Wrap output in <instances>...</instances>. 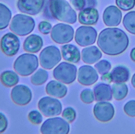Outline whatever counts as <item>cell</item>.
I'll return each mask as SVG.
<instances>
[{
  "mask_svg": "<svg viewBox=\"0 0 135 134\" xmlns=\"http://www.w3.org/2000/svg\"><path fill=\"white\" fill-rule=\"evenodd\" d=\"M98 45L105 54L115 56L127 49L129 39L126 33L118 28H108L102 30L98 38Z\"/></svg>",
  "mask_w": 135,
  "mask_h": 134,
  "instance_id": "cell-1",
  "label": "cell"
},
{
  "mask_svg": "<svg viewBox=\"0 0 135 134\" xmlns=\"http://www.w3.org/2000/svg\"><path fill=\"white\" fill-rule=\"evenodd\" d=\"M44 16L50 19L69 24H74L77 20L76 11L66 0H48L45 7Z\"/></svg>",
  "mask_w": 135,
  "mask_h": 134,
  "instance_id": "cell-2",
  "label": "cell"
},
{
  "mask_svg": "<svg viewBox=\"0 0 135 134\" xmlns=\"http://www.w3.org/2000/svg\"><path fill=\"white\" fill-rule=\"evenodd\" d=\"M38 56L32 53H24L17 57L13 67L16 72L22 76H28L38 68Z\"/></svg>",
  "mask_w": 135,
  "mask_h": 134,
  "instance_id": "cell-3",
  "label": "cell"
},
{
  "mask_svg": "<svg viewBox=\"0 0 135 134\" xmlns=\"http://www.w3.org/2000/svg\"><path fill=\"white\" fill-rule=\"evenodd\" d=\"M35 21L32 17L22 14H17L13 17L10 30L16 35L25 36L28 35L34 30Z\"/></svg>",
  "mask_w": 135,
  "mask_h": 134,
  "instance_id": "cell-4",
  "label": "cell"
},
{
  "mask_svg": "<svg viewBox=\"0 0 135 134\" xmlns=\"http://www.w3.org/2000/svg\"><path fill=\"white\" fill-rule=\"evenodd\" d=\"M69 123L61 117L47 119L40 127L42 134H69Z\"/></svg>",
  "mask_w": 135,
  "mask_h": 134,
  "instance_id": "cell-5",
  "label": "cell"
},
{
  "mask_svg": "<svg viewBox=\"0 0 135 134\" xmlns=\"http://www.w3.org/2000/svg\"><path fill=\"white\" fill-rule=\"evenodd\" d=\"M77 68L75 65L67 62H62L55 67L53 76L58 81L67 84H71L75 81Z\"/></svg>",
  "mask_w": 135,
  "mask_h": 134,
  "instance_id": "cell-6",
  "label": "cell"
},
{
  "mask_svg": "<svg viewBox=\"0 0 135 134\" xmlns=\"http://www.w3.org/2000/svg\"><path fill=\"white\" fill-rule=\"evenodd\" d=\"M61 57L59 48L55 45H50L45 47L40 53V63L44 68L51 70L61 61Z\"/></svg>",
  "mask_w": 135,
  "mask_h": 134,
  "instance_id": "cell-7",
  "label": "cell"
},
{
  "mask_svg": "<svg viewBox=\"0 0 135 134\" xmlns=\"http://www.w3.org/2000/svg\"><path fill=\"white\" fill-rule=\"evenodd\" d=\"M74 28L66 24L58 23L54 25L51 29V38L55 43L64 44L71 42L73 39Z\"/></svg>",
  "mask_w": 135,
  "mask_h": 134,
  "instance_id": "cell-8",
  "label": "cell"
},
{
  "mask_svg": "<svg viewBox=\"0 0 135 134\" xmlns=\"http://www.w3.org/2000/svg\"><path fill=\"white\" fill-rule=\"evenodd\" d=\"M41 112L47 117H52L61 114L62 112L61 102L57 99L44 97L40 99L38 103Z\"/></svg>",
  "mask_w": 135,
  "mask_h": 134,
  "instance_id": "cell-9",
  "label": "cell"
},
{
  "mask_svg": "<svg viewBox=\"0 0 135 134\" xmlns=\"http://www.w3.org/2000/svg\"><path fill=\"white\" fill-rule=\"evenodd\" d=\"M97 36V31L94 28L89 26H82L76 30L75 39L77 44L84 47L94 44L96 42Z\"/></svg>",
  "mask_w": 135,
  "mask_h": 134,
  "instance_id": "cell-10",
  "label": "cell"
},
{
  "mask_svg": "<svg viewBox=\"0 0 135 134\" xmlns=\"http://www.w3.org/2000/svg\"><path fill=\"white\" fill-rule=\"evenodd\" d=\"M21 46L19 38L15 34L8 32L3 35L0 41V47L5 55L13 56L18 53Z\"/></svg>",
  "mask_w": 135,
  "mask_h": 134,
  "instance_id": "cell-11",
  "label": "cell"
},
{
  "mask_svg": "<svg viewBox=\"0 0 135 134\" xmlns=\"http://www.w3.org/2000/svg\"><path fill=\"white\" fill-rule=\"evenodd\" d=\"M94 114L96 119L102 122H109L113 118L115 109L112 103L107 101H98L94 105Z\"/></svg>",
  "mask_w": 135,
  "mask_h": 134,
  "instance_id": "cell-12",
  "label": "cell"
},
{
  "mask_svg": "<svg viewBox=\"0 0 135 134\" xmlns=\"http://www.w3.org/2000/svg\"><path fill=\"white\" fill-rule=\"evenodd\" d=\"M11 97L15 104L21 106L26 105L31 101L32 93L30 88L25 85H15L12 89Z\"/></svg>",
  "mask_w": 135,
  "mask_h": 134,
  "instance_id": "cell-13",
  "label": "cell"
},
{
  "mask_svg": "<svg viewBox=\"0 0 135 134\" xmlns=\"http://www.w3.org/2000/svg\"><path fill=\"white\" fill-rule=\"evenodd\" d=\"M44 4L45 0H18L17 6L22 13L36 15L42 11Z\"/></svg>",
  "mask_w": 135,
  "mask_h": 134,
  "instance_id": "cell-14",
  "label": "cell"
},
{
  "mask_svg": "<svg viewBox=\"0 0 135 134\" xmlns=\"http://www.w3.org/2000/svg\"><path fill=\"white\" fill-rule=\"evenodd\" d=\"M98 74L94 67L89 65L82 66L78 72V81L84 85H93L98 80Z\"/></svg>",
  "mask_w": 135,
  "mask_h": 134,
  "instance_id": "cell-15",
  "label": "cell"
},
{
  "mask_svg": "<svg viewBox=\"0 0 135 134\" xmlns=\"http://www.w3.org/2000/svg\"><path fill=\"white\" fill-rule=\"evenodd\" d=\"M122 20V13L117 7L110 5L108 7L103 13V20L108 26H117L120 24Z\"/></svg>",
  "mask_w": 135,
  "mask_h": 134,
  "instance_id": "cell-16",
  "label": "cell"
},
{
  "mask_svg": "<svg viewBox=\"0 0 135 134\" xmlns=\"http://www.w3.org/2000/svg\"><path fill=\"white\" fill-rule=\"evenodd\" d=\"M95 100L97 101H112L113 97L112 87L105 83H99L94 87Z\"/></svg>",
  "mask_w": 135,
  "mask_h": 134,
  "instance_id": "cell-17",
  "label": "cell"
},
{
  "mask_svg": "<svg viewBox=\"0 0 135 134\" xmlns=\"http://www.w3.org/2000/svg\"><path fill=\"white\" fill-rule=\"evenodd\" d=\"M99 19V13L96 8H88L79 13V21L84 25L96 24Z\"/></svg>",
  "mask_w": 135,
  "mask_h": 134,
  "instance_id": "cell-18",
  "label": "cell"
},
{
  "mask_svg": "<svg viewBox=\"0 0 135 134\" xmlns=\"http://www.w3.org/2000/svg\"><path fill=\"white\" fill-rule=\"evenodd\" d=\"M46 91L50 95L57 98H63L67 95V87L62 82L51 80L47 83L46 87Z\"/></svg>",
  "mask_w": 135,
  "mask_h": 134,
  "instance_id": "cell-19",
  "label": "cell"
},
{
  "mask_svg": "<svg viewBox=\"0 0 135 134\" xmlns=\"http://www.w3.org/2000/svg\"><path fill=\"white\" fill-rule=\"evenodd\" d=\"M43 46L42 37L37 34H31L26 38L23 43V48L26 51L36 53L40 51Z\"/></svg>",
  "mask_w": 135,
  "mask_h": 134,
  "instance_id": "cell-20",
  "label": "cell"
},
{
  "mask_svg": "<svg viewBox=\"0 0 135 134\" xmlns=\"http://www.w3.org/2000/svg\"><path fill=\"white\" fill-rule=\"evenodd\" d=\"M61 54L63 59L68 62L77 63L80 60V50L75 45L66 44L62 46Z\"/></svg>",
  "mask_w": 135,
  "mask_h": 134,
  "instance_id": "cell-21",
  "label": "cell"
},
{
  "mask_svg": "<svg viewBox=\"0 0 135 134\" xmlns=\"http://www.w3.org/2000/svg\"><path fill=\"white\" fill-rule=\"evenodd\" d=\"M82 59L83 62L89 64H94L102 56V53L96 46H90L82 50Z\"/></svg>",
  "mask_w": 135,
  "mask_h": 134,
  "instance_id": "cell-22",
  "label": "cell"
},
{
  "mask_svg": "<svg viewBox=\"0 0 135 134\" xmlns=\"http://www.w3.org/2000/svg\"><path fill=\"white\" fill-rule=\"evenodd\" d=\"M110 74L113 82L125 83L129 80L130 71L125 66L118 65L112 70Z\"/></svg>",
  "mask_w": 135,
  "mask_h": 134,
  "instance_id": "cell-23",
  "label": "cell"
},
{
  "mask_svg": "<svg viewBox=\"0 0 135 134\" xmlns=\"http://www.w3.org/2000/svg\"><path fill=\"white\" fill-rule=\"evenodd\" d=\"M0 80L5 86L11 87L15 86L18 84L19 81V77L14 71L5 70L1 74Z\"/></svg>",
  "mask_w": 135,
  "mask_h": 134,
  "instance_id": "cell-24",
  "label": "cell"
},
{
  "mask_svg": "<svg viewBox=\"0 0 135 134\" xmlns=\"http://www.w3.org/2000/svg\"><path fill=\"white\" fill-rule=\"evenodd\" d=\"M113 96L116 100L120 101L127 97L128 94V86L125 83H114L112 86Z\"/></svg>",
  "mask_w": 135,
  "mask_h": 134,
  "instance_id": "cell-25",
  "label": "cell"
},
{
  "mask_svg": "<svg viewBox=\"0 0 135 134\" xmlns=\"http://www.w3.org/2000/svg\"><path fill=\"white\" fill-rule=\"evenodd\" d=\"M11 17L12 13L10 9L0 3V30L5 29L9 26Z\"/></svg>",
  "mask_w": 135,
  "mask_h": 134,
  "instance_id": "cell-26",
  "label": "cell"
},
{
  "mask_svg": "<svg viewBox=\"0 0 135 134\" xmlns=\"http://www.w3.org/2000/svg\"><path fill=\"white\" fill-rule=\"evenodd\" d=\"M125 28L131 34L135 35V11L127 13L123 20Z\"/></svg>",
  "mask_w": 135,
  "mask_h": 134,
  "instance_id": "cell-27",
  "label": "cell"
},
{
  "mask_svg": "<svg viewBox=\"0 0 135 134\" xmlns=\"http://www.w3.org/2000/svg\"><path fill=\"white\" fill-rule=\"evenodd\" d=\"M48 72L44 69L40 68L31 76V82L36 85H42L48 79Z\"/></svg>",
  "mask_w": 135,
  "mask_h": 134,
  "instance_id": "cell-28",
  "label": "cell"
},
{
  "mask_svg": "<svg viewBox=\"0 0 135 134\" xmlns=\"http://www.w3.org/2000/svg\"><path fill=\"white\" fill-rule=\"evenodd\" d=\"M71 3L75 9L82 11L88 8H95L97 0H71Z\"/></svg>",
  "mask_w": 135,
  "mask_h": 134,
  "instance_id": "cell-29",
  "label": "cell"
},
{
  "mask_svg": "<svg viewBox=\"0 0 135 134\" xmlns=\"http://www.w3.org/2000/svg\"><path fill=\"white\" fill-rule=\"evenodd\" d=\"M94 67L100 74H104L109 72L112 68V64H111L110 62L108 61V60L104 59V60H100V62L96 63Z\"/></svg>",
  "mask_w": 135,
  "mask_h": 134,
  "instance_id": "cell-30",
  "label": "cell"
},
{
  "mask_svg": "<svg viewBox=\"0 0 135 134\" xmlns=\"http://www.w3.org/2000/svg\"><path fill=\"white\" fill-rule=\"evenodd\" d=\"M80 99L82 101L86 104H90L95 100L94 93L91 89H84L80 93Z\"/></svg>",
  "mask_w": 135,
  "mask_h": 134,
  "instance_id": "cell-31",
  "label": "cell"
},
{
  "mask_svg": "<svg viewBox=\"0 0 135 134\" xmlns=\"http://www.w3.org/2000/svg\"><path fill=\"white\" fill-rule=\"evenodd\" d=\"M116 5L123 11H129L135 6V0H116Z\"/></svg>",
  "mask_w": 135,
  "mask_h": 134,
  "instance_id": "cell-32",
  "label": "cell"
},
{
  "mask_svg": "<svg viewBox=\"0 0 135 134\" xmlns=\"http://www.w3.org/2000/svg\"><path fill=\"white\" fill-rule=\"evenodd\" d=\"M62 116L64 118L65 120L67 121L68 122H74L76 116V113L75 109L71 106H68V107L65 108L63 110V113H62Z\"/></svg>",
  "mask_w": 135,
  "mask_h": 134,
  "instance_id": "cell-33",
  "label": "cell"
},
{
  "mask_svg": "<svg viewBox=\"0 0 135 134\" xmlns=\"http://www.w3.org/2000/svg\"><path fill=\"white\" fill-rule=\"evenodd\" d=\"M28 119L32 123L36 125L40 124L43 120V117H42V114L39 111L36 110H33L29 112Z\"/></svg>",
  "mask_w": 135,
  "mask_h": 134,
  "instance_id": "cell-34",
  "label": "cell"
},
{
  "mask_svg": "<svg viewBox=\"0 0 135 134\" xmlns=\"http://www.w3.org/2000/svg\"><path fill=\"white\" fill-rule=\"evenodd\" d=\"M124 111L128 116L135 117V100L128 101L124 106Z\"/></svg>",
  "mask_w": 135,
  "mask_h": 134,
  "instance_id": "cell-35",
  "label": "cell"
},
{
  "mask_svg": "<svg viewBox=\"0 0 135 134\" xmlns=\"http://www.w3.org/2000/svg\"><path fill=\"white\" fill-rule=\"evenodd\" d=\"M52 26L47 21H42L38 24V30L42 34H48L51 32Z\"/></svg>",
  "mask_w": 135,
  "mask_h": 134,
  "instance_id": "cell-36",
  "label": "cell"
},
{
  "mask_svg": "<svg viewBox=\"0 0 135 134\" xmlns=\"http://www.w3.org/2000/svg\"><path fill=\"white\" fill-rule=\"evenodd\" d=\"M8 126V120L3 113L0 112V133H3Z\"/></svg>",
  "mask_w": 135,
  "mask_h": 134,
  "instance_id": "cell-37",
  "label": "cell"
},
{
  "mask_svg": "<svg viewBox=\"0 0 135 134\" xmlns=\"http://www.w3.org/2000/svg\"><path fill=\"white\" fill-rule=\"evenodd\" d=\"M101 80H102L103 81H104L105 83H111L112 81V77H111V74L110 73H106V74H102L101 77Z\"/></svg>",
  "mask_w": 135,
  "mask_h": 134,
  "instance_id": "cell-38",
  "label": "cell"
},
{
  "mask_svg": "<svg viewBox=\"0 0 135 134\" xmlns=\"http://www.w3.org/2000/svg\"><path fill=\"white\" fill-rule=\"evenodd\" d=\"M131 59L133 61L135 62V47L131 50Z\"/></svg>",
  "mask_w": 135,
  "mask_h": 134,
  "instance_id": "cell-39",
  "label": "cell"
},
{
  "mask_svg": "<svg viewBox=\"0 0 135 134\" xmlns=\"http://www.w3.org/2000/svg\"><path fill=\"white\" fill-rule=\"evenodd\" d=\"M131 83H132V85H133V87H134L135 88V73L134 74V75L133 76V78H132Z\"/></svg>",
  "mask_w": 135,
  "mask_h": 134,
  "instance_id": "cell-40",
  "label": "cell"
}]
</instances>
